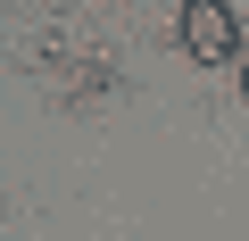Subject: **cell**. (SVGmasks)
I'll return each mask as SVG.
<instances>
[{"mask_svg": "<svg viewBox=\"0 0 249 241\" xmlns=\"http://www.w3.org/2000/svg\"><path fill=\"white\" fill-rule=\"evenodd\" d=\"M241 100H249V58H241Z\"/></svg>", "mask_w": 249, "mask_h": 241, "instance_id": "obj_2", "label": "cell"}, {"mask_svg": "<svg viewBox=\"0 0 249 241\" xmlns=\"http://www.w3.org/2000/svg\"><path fill=\"white\" fill-rule=\"evenodd\" d=\"M183 50L199 67H232L241 58V17H232V0H183V17H175Z\"/></svg>", "mask_w": 249, "mask_h": 241, "instance_id": "obj_1", "label": "cell"}]
</instances>
